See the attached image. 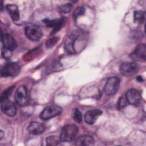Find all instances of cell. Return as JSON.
<instances>
[{
	"label": "cell",
	"instance_id": "16",
	"mask_svg": "<svg viewBox=\"0 0 146 146\" xmlns=\"http://www.w3.org/2000/svg\"><path fill=\"white\" fill-rule=\"evenodd\" d=\"M75 144L76 145H80V146H91L95 144V141L93 137L90 135H84L79 136L76 140Z\"/></svg>",
	"mask_w": 146,
	"mask_h": 146
},
{
	"label": "cell",
	"instance_id": "2",
	"mask_svg": "<svg viewBox=\"0 0 146 146\" xmlns=\"http://www.w3.org/2000/svg\"><path fill=\"white\" fill-rule=\"evenodd\" d=\"M15 100L17 103L21 106H26L30 102V97L27 88L25 86H20L16 90Z\"/></svg>",
	"mask_w": 146,
	"mask_h": 146
},
{
	"label": "cell",
	"instance_id": "26",
	"mask_svg": "<svg viewBox=\"0 0 146 146\" xmlns=\"http://www.w3.org/2000/svg\"><path fill=\"white\" fill-rule=\"evenodd\" d=\"M12 51L11 50H7L5 48H3L2 51V55L3 56L4 58L9 59V58H10V57L12 55Z\"/></svg>",
	"mask_w": 146,
	"mask_h": 146
},
{
	"label": "cell",
	"instance_id": "6",
	"mask_svg": "<svg viewBox=\"0 0 146 146\" xmlns=\"http://www.w3.org/2000/svg\"><path fill=\"white\" fill-rule=\"evenodd\" d=\"M120 86V80L117 77H111L106 82L104 86V91L108 95L115 94Z\"/></svg>",
	"mask_w": 146,
	"mask_h": 146
},
{
	"label": "cell",
	"instance_id": "24",
	"mask_svg": "<svg viewBox=\"0 0 146 146\" xmlns=\"http://www.w3.org/2000/svg\"><path fill=\"white\" fill-rule=\"evenodd\" d=\"M58 38L56 37H53L48 39L46 43V46L47 48L52 47L58 42Z\"/></svg>",
	"mask_w": 146,
	"mask_h": 146
},
{
	"label": "cell",
	"instance_id": "28",
	"mask_svg": "<svg viewBox=\"0 0 146 146\" xmlns=\"http://www.w3.org/2000/svg\"><path fill=\"white\" fill-rule=\"evenodd\" d=\"M0 134H1V139H2V138L3 137L4 132L1 130V132H0Z\"/></svg>",
	"mask_w": 146,
	"mask_h": 146
},
{
	"label": "cell",
	"instance_id": "17",
	"mask_svg": "<svg viewBox=\"0 0 146 146\" xmlns=\"http://www.w3.org/2000/svg\"><path fill=\"white\" fill-rule=\"evenodd\" d=\"M7 11L14 21H17L19 19V11L16 5L9 4L6 6Z\"/></svg>",
	"mask_w": 146,
	"mask_h": 146
},
{
	"label": "cell",
	"instance_id": "5",
	"mask_svg": "<svg viewBox=\"0 0 146 146\" xmlns=\"http://www.w3.org/2000/svg\"><path fill=\"white\" fill-rule=\"evenodd\" d=\"M139 70V66L135 62H124L120 66L121 74L125 76H131L137 73Z\"/></svg>",
	"mask_w": 146,
	"mask_h": 146
},
{
	"label": "cell",
	"instance_id": "1",
	"mask_svg": "<svg viewBox=\"0 0 146 146\" xmlns=\"http://www.w3.org/2000/svg\"><path fill=\"white\" fill-rule=\"evenodd\" d=\"M78 133V128L74 124L65 125L60 135V140L62 142H71L74 141Z\"/></svg>",
	"mask_w": 146,
	"mask_h": 146
},
{
	"label": "cell",
	"instance_id": "13",
	"mask_svg": "<svg viewBox=\"0 0 146 146\" xmlns=\"http://www.w3.org/2000/svg\"><path fill=\"white\" fill-rule=\"evenodd\" d=\"M64 19H63V18L55 19H44L43 21L47 27L52 28L54 29V32H55L59 30L61 28L63 23L64 22Z\"/></svg>",
	"mask_w": 146,
	"mask_h": 146
},
{
	"label": "cell",
	"instance_id": "11",
	"mask_svg": "<svg viewBox=\"0 0 146 146\" xmlns=\"http://www.w3.org/2000/svg\"><path fill=\"white\" fill-rule=\"evenodd\" d=\"M102 113V111L98 109H94L92 110H90L87 111L84 116V119L88 124H93L98 117L100 116Z\"/></svg>",
	"mask_w": 146,
	"mask_h": 146
},
{
	"label": "cell",
	"instance_id": "25",
	"mask_svg": "<svg viewBox=\"0 0 146 146\" xmlns=\"http://www.w3.org/2000/svg\"><path fill=\"white\" fill-rule=\"evenodd\" d=\"M13 88H14L12 87L9 88L8 90H6L5 91H4L1 96V101L3 100H5V99H8L10 97V95L12 93Z\"/></svg>",
	"mask_w": 146,
	"mask_h": 146
},
{
	"label": "cell",
	"instance_id": "18",
	"mask_svg": "<svg viewBox=\"0 0 146 146\" xmlns=\"http://www.w3.org/2000/svg\"><path fill=\"white\" fill-rule=\"evenodd\" d=\"M145 18V12L143 11H136L134 13V19L140 23H143Z\"/></svg>",
	"mask_w": 146,
	"mask_h": 146
},
{
	"label": "cell",
	"instance_id": "7",
	"mask_svg": "<svg viewBox=\"0 0 146 146\" xmlns=\"http://www.w3.org/2000/svg\"><path fill=\"white\" fill-rule=\"evenodd\" d=\"M25 34L30 40L38 41L42 36V31L39 26L32 25L26 27Z\"/></svg>",
	"mask_w": 146,
	"mask_h": 146
},
{
	"label": "cell",
	"instance_id": "15",
	"mask_svg": "<svg viewBox=\"0 0 146 146\" xmlns=\"http://www.w3.org/2000/svg\"><path fill=\"white\" fill-rule=\"evenodd\" d=\"M76 36L75 35H70L67 37L64 42V48L68 54H73L75 53L74 45Z\"/></svg>",
	"mask_w": 146,
	"mask_h": 146
},
{
	"label": "cell",
	"instance_id": "10",
	"mask_svg": "<svg viewBox=\"0 0 146 146\" xmlns=\"http://www.w3.org/2000/svg\"><path fill=\"white\" fill-rule=\"evenodd\" d=\"M1 108L5 114L10 117L15 116L17 113L16 106L9 99L1 101Z\"/></svg>",
	"mask_w": 146,
	"mask_h": 146
},
{
	"label": "cell",
	"instance_id": "29",
	"mask_svg": "<svg viewBox=\"0 0 146 146\" xmlns=\"http://www.w3.org/2000/svg\"><path fill=\"white\" fill-rule=\"evenodd\" d=\"M1 10H3V4H2V2H1Z\"/></svg>",
	"mask_w": 146,
	"mask_h": 146
},
{
	"label": "cell",
	"instance_id": "3",
	"mask_svg": "<svg viewBox=\"0 0 146 146\" xmlns=\"http://www.w3.org/2000/svg\"><path fill=\"white\" fill-rule=\"evenodd\" d=\"M62 112V108L56 105H51L43 109L40 114V117L43 120H48L53 117L60 115Z\"/></svg>",
	"mask_w": 146,
	"mask_h": 146
},
{
	"label": "cell",
	"instance_id": "21",
	"mask_svg": "<svg viewBox=\"0 0 146 146\" xmlns=\"http://www.w3.org/2000/svg\"><path fill=\"white\" fill-rule=\"evenodd\" d=\"M59 140L55 136H48L46 139V143L48 145H56L59 143Z\"/></svg>",
	"mask_w": 146,
	"mask_h": 146
},
{
	"label": "cell",
	"instance_id": "4",
	"mask_svg": "<svg viewBox=\"0 0 146 146\" xmlns=\"http://www.w3.org/2000/svg\"><path fill=\"white\" fill-rule=\"evenodd\" d=\"M19 71L20 67L17 63L9 62L2 67L1 74L4 77L15 76L19 74Z\"/></svg>",
	"mask_w": 146,
	"mask_h": 146
},
{
	"label": "cell",
	"instance_id": "22",
	"mask_svg": "<svg viewBox=\"0 0 146 146\" xmlns=\"http://www.w3.org/2000/svg\"><path fill=\"white\" fill-rule=\"evenodd\" d=\"M128 102L125 99V97H123V96H121L119 99H118V102H117V108L119 110H121L122 108H124L127 104Z\"/></svg>",
	"mask_w": 146,
	"mask_h": 146
},
{
	"label": "cell",
	"instance_id": "19",
	"mask_svg": "<svg viewBox=\"0 0 146 146\" xmlns=\"http://www.w3.org/2000/svg\"><path fill=\"white\" fill-rule=\"evenodd\" d=\"M72 117L74 120L78 123H81L82 121V114L78 108H74L72 111Z\"/></svg>",
	"mask_w": 146,
	"mask_h": 146
},
{
	"label": "cell",
	"instance_id": "20",
	"mask_svg": "<svg viewBox=\"0 0 146 146\" xmlns=\"http://www.w3.org/2000/svg\"><path fill=\"white\" fill-rule=\"evenodd\" d=\"M73 5L72 3H66L64 5H63L62 6H60L59 7V11L61 13H69L72 9Z\"/></svg>",
	"mask_w": 146,
	"mask_h": 146
},
{
	"label": "cell",
	"instance_id": "12",
	"mask_svg": "<svg viewBox=\"0 0 146 146\" xmlns=\"http://www.w3.org/2000/svg\"><path fill=\"white\" fill-rule=\"evenodd\" d=\"M2 42L3 48L7 50L13 51L17 47V43L15 39L10 35L7 34L2 35Z\"/></svg>",
	"mask_w": 146,
	"mask_h": 146
},
{
	"label": "cell",
	"instance_id": "14",
	"mask_svg": "<svg viewBox=\"0 0 146 146\" xmlns=\"http://www.w3.org/2000/svg\"><path fill=\"white\" fill-rule=\"evenodd\" d=\"M27 129L29 132L33 135H39L44 132L45 127L44 125L40 123L32 121L28 126Z\"/></svg>",
	"mask_w": 146,
	"mask_h": 146
},
{
	"label": "cell",
	"instance_id": "9",
	"mask_svg": "<svg viewBox=\"0 0 146 146\" xmlns=\"http://www.w3.org/2000/svg\"><path fill=\"white\" fill-rule=\"evenodd\" d=\"M125 99L128 103L133 106H137L141 102V96L139 91L134 88H131L126 92Z\"/></svg>",
	"mask_w": 146,
	"mask_h": 146
},
{
	"label": "cell",
	"instance_id": "27",
	"mask_svg": "<svg viewBox=\"0 0 146 146\" xmlns=\"http://www.w3.org/2000/svg\"><path fill=\"white\" fill-rule=\"evenodd\" d=\"M136 80L139 82H142L143 81V79L142 76H138L136 78Z\"/></svg>",
	"mask_w": 146,
	"mask_h": 146
},
{
	"label": "cell",
	"instance_id": "8",
	"mask_svg": "<svg viewBox=\"0 0 146 146\" xmlns=\"http://www.w3.org/2000/svg\"><path fill=\"white\" fill-rule=\"evenodd\" d=\"M130 58L135 61L144 62L146 58V48L144 44H139L130 54Z\"/></svg>",
	"mask_w": 146,
	"mask_h": 146
},
{
	"label": "cell",
	"instance_id": "23",
	"mask_svg": "<svg viewBox=\"0 0 146 146\" xmlns=\"http://www.w3.org/2000/svg\"><path fill=\"white\" fill-rule=\"evenodd\" d=\"M85 13V9L83 7H79L77 8L73 13V18L76 19L80 15H82Z\"/></svg>",
	"mask_w": 146,
	"mask_h": 146
}]
</instances>
